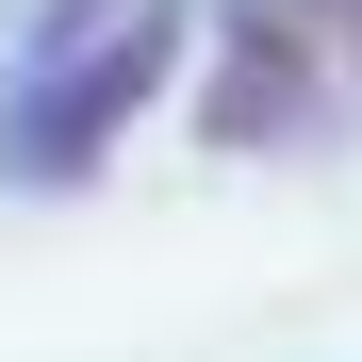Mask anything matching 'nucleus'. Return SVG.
<instances>
[{"mask_svg": "<svg viewBox=\"0 0 362 362\" xmlns=\"http://www.w3.org/2000/svg\"><path fill=\"white\" fill-rule=\"evenodd\" d=\"M313 66H329V17H313V0H230V83L198 99V132L214 148L296 132V115H313Z\"/></svg>", "mask_w": 362, "mask_h": 362, "instance_id": "2", "label": "nucleus"}, {"mask_svg": "<svg viewBox=\"0 0 362 362\" xmlns=\"http://www.w3.org/2000/svg\"><path fill=\"white\" fill-rule=\"evenodd\" d=\"M313 17H329V49H362V0H313Z\"/></svg>", "mask_w": 362, "mask_h": 362, "instance_id": "3", "label": "nucleus"}, {"mask_svg": "<svg viewBox=\"0 0 362 362\" xmlns=\"http://www.w3.org/2000/svg\"><path fill=\"white\" fill-rule=\"evenodd\" d=\"M181 66V0H83V33H49L17 99H0V181H66L132 132V99Z\"/></svg>", "mask_w": 362, "mask_h": 362, "instance_id": "1", "label": "nucleus"}]
</instances>
